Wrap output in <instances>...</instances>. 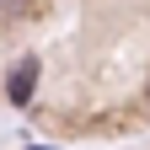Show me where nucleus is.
I'll use <instances>...</instances> for the list:
<instances>
[{"label":"nucleus","mask_w":150,"mask_h":150,"mask_svg":"<svg viewBox=\"0 0 150 150\" xmlns=\"http://www.w3.org/2000/svg\"><path fill=\"white\" fill-rule=\"evenodd\" d=\"M32 86H38V59H22V64L11 70V81H6V97L27 107V97H32Z\"/></svg>","instance_id":"obj_1"}]
</instances>
